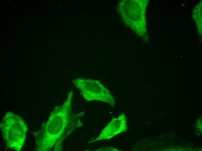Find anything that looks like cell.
<instances>
[{"instance_id":"6da1fadb","label":"cell","mask_w":202,"mask_h":151,"mask_svg":"<svg viewBox=\"0 0 202 151\" xmlns=\"http://www.w3.org/2000/svg\"><path fill=\"white\" fill-rule=\"evenodd\" d=\"M72 99L71 91L63 105L55 108L51 113L43 127L40 134L41 135L37 143L38 150H50L62 136L70 119Z\"/></svg>"},{"instance_id":"7a4b0ae2","label":"cell","mask_w":202,"mask_h":151,"mask_svg":"<svg viewBox=\"0 0 202 151\" xmlns=\"http://www.w3.org/2000/svg\"><path fill=\"white\" fill-rule=\"evenodd\" d=\"M3 139L9 148L20 150L23 145L27 130L24 120L12 113L6 114L1 124Z\"/></svg>"},{"instance_id":"3957f363","label":"cell","mask_w":202,"mask_h":151,"mask_svg":"<svg viewBox=\"0 0 202 151\" xmlns=\"http://www.w3.org/2000/svg\"><path fill=\"white\" fill-rule=\"evenodd\" d=\"M73 82L88 101L98 100L115 105L113 98L109 91L99 81L90 79H75Z\"/></svg>"},{"instance_id":"277c9868","label":"cell","mask_w":202,"mask_h":151,"mask_svg":"<svg viewBox=\"0 0 202 151\" xmlns=\"http://www.w3.org/2000/svg\"><path fill=\"white\" fill-rule=\"evenodd\" d=\"M127 130L126 116L123 113L117 118L112 119L102 131L99 135L92 141L110 139Z\"/></svg>"},{"instance_id":"5b68a950","label":"cell","mask_w":202,"mask_h":151,"mask_svg":"<svg viewBox=\"0 0 202 151\" xmlns=\"http://www.w3.org/2000/svg\"><path fill=\"white\" fill-rule=\"evenodd\" d=\"M97 151H118V150L116 148L113 147H106L102 148H101L98 150Z\"/></svg>"}]
</instances>
